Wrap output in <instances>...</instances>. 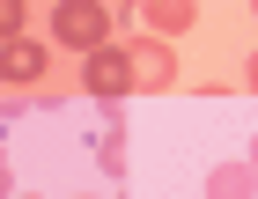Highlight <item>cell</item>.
Listing matches in <instances>:
<instances>
[{
  "label": "cell",
  "instance_id": "obj_11",
  "mask_svg": "<svg viewBox=\"0 0 258 199\" xmlns=\"http://www.w3.org/2000/svg\"><path fill=\"white\" fill-rule=\"evenodd\" d=\"M251 8H258V0H251Z\"/></svg>",
  "mask_w": 258,
  "mask_h": 199
},
{
  "label": "cell",
  "instance_id": "obj_9",
  "mask_svg": "<svg viewBox=\"0 0 258 199\" xmlns=\"http://www.w3.org/2000/svg\"><path fill=\"white\" fill-rule=\"evenodd\" d=\"M243 81H251V89H258V44H251V59H243Z\"/></svg>",
  "mask_w": 258,
  "mask_h": 199
},
{
  "label": "cell",
  "instance_id": "obj_5",
  "mask_svg": "<svg viewBox=\"0 0 258 199\" xmlns=\"http://www.w3.org/2000/svg\"><path fill=\"white\" fill-rule=\"evenodd\" d=\"M207 199H258V155L214 162V170H207Z\"/></svg>",
  "mask_w": 258,
  "mask_h": 199
},
{
  "label": "cell",
  "instance_id": "obj_2",
  "mask_svg": "<svg viewBox=\"0 0 258 199\" xmlns=\"http://www.w3.org/2000/svg\"><path fill=\"white\" fill-rule=\"evenodd\" d=\"M81 89L96 103H125L133 96V67H125V44H96L89 59H81Z\"/></svg>",
  "mask_w": 258,
  "mask_h": 199
},
{
  "label": "cell",
  "instance_id": "obj_6",
  "mask_svg": "<svg viewBox=\"0 0 258 199\" xmlns=\"http://www.w3.org/2000/svg\"><path fill=\"white\" fill-rule=\"evenodd\" d=\"M140 8H148V22H155V37L192 30V15H199V0H140Z\"/></svg>",
  "mask_w": 258,
  "mask_h": 199
},
{
  "label": "cell",
  "instance_id": "obj_3",
  "mask_svg": "<svg viewBox=\"0 0 258 199\" xmlns=\"http://www.w3.org/2000/svg\"><path fill=\"white\" fill-rule=\"evenodd\" d=\"M125 67H133V96H155V89L177 81V52H170L162 37H133L125 44Z\"/></svg>",
  "mask_w": 258,
  "mask_h": 199
},
{
  "label": "cell",
  "instance_id": "obj_7",
  "mask_svg": "<svg viewBox=\"0 0 258 199\" xmlns=\"http://www.w3.org/2000/svg\"><path fill=\"white\" fill-rule=\"evenodd\" d=\"M22 15H30L22 0H0V37H22Z\"/></svg>",
  "mask_w": 258,
  "mask_h": 199
},
{
  "label": "cell",
  "instance_id": "obj_4",
  "mask_svg": "<svg viewBox=\"0 0 258 199\" xmlns=\"http://www.w3.org/2000/svg\"><path fill=\"white\" fill-rule=\"evenodd\" d=\"M44 67H52V52H44V44H30V37H0V81H8V89H37Z\"/></svg>",
  "mask_w": 258,
  "mask_h": 199
},
{
  "label": "cell",
  "instance_id": "obj_8",
  "mask_svg": "<svg viewBox=\"0 0 258 199\" xmlns=\"http://www.w3.org/2000/svg\"><path fill=\"white\" fill-rule=\"evenodd\" d=\"M8 192H15V170H8V155H0V199H8Z\"/></svg>",
  "mask_w": 258,
  "mask_h": 199
},
{
  "label": "cell",
  "instance_id": "obj_1",
  "mask_svg": "<svg viewBox=\"0 0 258 199\" xmlns=\"http://www.w3.org/2000/svg\"><path fill=\"white\" fill-rule=\"evenodd\" d=\"M103 30H111V15H103V0H59L52 8V44H67V52H96Z\"/></svg>",
  "mask_w": 258,
  "mask_h": 199
},
{
  "label": "cell",
  "instance_id": "obj_10",
  "mask_svg": "<svg viewBox=\"0 0 258 199\" xmlns=\"http://www.w3.org/2000/svg\"><path fill=\"white\" fill-rule=\"evenodd\" d=\"M22 199H37V192H22Z\"/></svg>",
  "mask_w": 258,
  "mask_h": 199
}]
</instances>
